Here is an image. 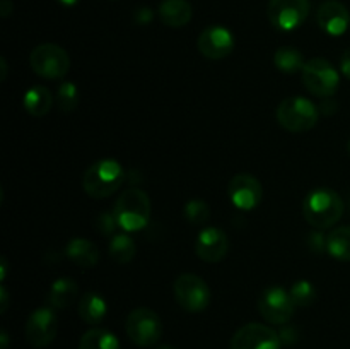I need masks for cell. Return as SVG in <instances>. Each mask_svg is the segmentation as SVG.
Masks as SVG:
<instances>
[{
    "label": "cell",
    "instance_id": "obj_23",
    "mask_svg": "<svg viewBox=\"0 0 350 349\" xmlns=\"http://www.w3.org/2000/svg\"><path fill=\"white\" fill-rule=\"evenodd\" d=\"M79 349H122L120 341L113 332L94 327L85 332L79 341Z\"/></svg>",
    "mask_w": 350,
    "mask_h": 349
},
{
    "label": "cell",
    "instance_id": "obj_18",
    "mask_svg": "<svg viewBox=\"0 0 350 349\" xmlns=\"http://www.w3.org/2000/svg\"><path fill=\"white\" fill-rule=\"evenodd\" d=\"M108 313V303L101 294L88 291L79 301V317L89 325H99Z\"/></svg>",
    "mask_w": 350,
    "mask_h": 349
},
{
    "label": "cell",
    "instance_id": "obj_4",
    "mask_svg": "<svg viewBox=\"0 0 350 349\" xmlns=\"http://www.w3.org/2000/svg\"><path fill=\"white\" fill-rule=\"evenodd\" d=\"M318 106L308 98L293 96L284 99L277 108V122L282 129L293 133H303L318 123Z\"/></svg>",
    "mask_w": 350,
    "mask_h": 349
},
{
    "label": "cell",
    "instance_id": "obj_17",
    "mask_svg": "<svg viewBox=\"0 0 350 349\" xmlns=\"http://www.w3.org/2000/svg\"><path fill=\"white\" fill-rule=\"evenodd\" d=\"M159 17L166 26L183 27L193 17V9L188 0H164L159 5Z\"/></svg>",
    "mask_w": 350,
    "mask_h": 349
},
{
    "label": "cell",
    "instance_id": "obj_16",
    "mask_svg": "<svg viewBox=\"0 0 350 349\" xmlns=\"http://www.w3.org/2000/svg\"><path fill=\"white\" fill-rule=\"evenodd\" d=\"M317 23L330 36H340L350 26L347 5L338 0H325L317 10Z\"/></svg>",
    "mask_w": 350,
    "mask_h": 349
},
{
    "label": "cell",
    "instance_id": "obj_9",
    "mask_svg": "<svg viewBox=\"0 0 350 349\" xmlns=\"http://www.w3.org/2000/svg\"><path fill=\"white\" fill-rule=\"evenodd\" d=\"M311 10L310 0H270L269 19L277 29L294 31L303 26Z\"/></svg>",
    "mask_w": 350,
    "mask_h": 349
},
{
    "label": "cell",
    "instance_id": "obj_26",
    "mask_svg": "<svg viewBox=\"0 0 350 349\" xmlns=\"http://www.w3.org/2000/svg\"><path fill=\"white\" fill-rule=\"evenodd\" d=\"M289 294H291V298H293V301L296 307H308V305L313 303L314 298H317L314 286L306 279L294 283L293 286H291Z\"/></svg>",
    "mask_w": 350,
    "mask_h": 349
},
{
    "label": "cell",
    "instance_id": "obj_14",
    "mask_svg": "<svg viewBox=\"0 0 350 349\" xmlns=\"http://www.w3.org/2000/svg\"><path fill=\"white\" fill-rule=\"evenodd\" d=\"M198 51L208 60H222L234 50V36L224 26L205 27L198 36Z\"/></svg>",
    "mask_w": 350,
    "mask_h": 349
},
{
    "label": "cell",
    "instance_id": "obj_24",
    "mask_svg": "<svg viewBox=\"0 0 350 349\" xmlns=\"http://www.w3.org/2000/svg\"><path fill=\"white\" fill-rule=\"evenodd\" d=\"M273 64L280 72L296 74L299 70L303 72L306 62H304L303 53L296 47H280L273 55Z\"/></svg>",
    "mask_w": 350,
    "mask_h": 349
},
{
    "label": "cell",
    "instance_id": "obj_10",
    "mask_svg": "<svg viewBox=\"0 0 350 349\" xmlns=\"http://www.w3.org/2000/svg\"><path fill=\"white\" fill-rule=\"evenodd\" d=\"M294 308H296V305H294L289 291H286L284 287L270 286L260 294L258 310L269 324H287L293 318Z\"/></svg>",
    "mask_w": 350,
    "mask_h": 349
},
{
    "label": "cell",
    "instance_id": "obj_36",
    "mask_svg": "<svg viewBox=\"0 0 350 349\" xmlns=\"http://www.w3.org/2000/svg\"><path fill=\"white\" fill-rule=\"evenodd\" d=\"M347 151H349V154H350V139H349V144H347Z\"/></svg>",
    "mask_w": 350,
    "mask_h": 349
},
{
    "label": "cell",
    "instance_id": "obj_15",
    "mask_svg": "<svg viewBox=\"0 0 350 349\" xmlns=\"http://www.w3.org/2000/svg\"><path fill=\"white\" fill-rule=\"evenodd\" d=\"M229 240L222 229L208 226L198 233L195 240V253L200 257L204 262L217 263L228 255Z\"/></svg>",
    "mask_w": 350,
    "mask_h": 349
},
{
    "label": "cell",
    "instance_id": "obj_33",
    "mask_svg": "<svg viewBox=\"0 0 350 349\" xmlns=\"http://www.w3.org/2000/svg\"><path fill=\"white\" fill-rule=\"evenodd\" d=\"M58 2H60L62 5H65V7H74V5H77L81 0H58Z\"/></svg>",
    "mask_w": 350,
    "mask_h": 349
},
{
    "label": "cell",
    "instance_id": "obj_7",
    "mask_svg": "<svg viewBox=\"0 0 350 349\" xmlns=\"http://www.w3.org/2000/svg\"><path fill=\"white\" fill-rule=\"evenodd\" d=\"M303 84L314 96L330 98L337 92L340 75L337 68L325 58H311L303 68Z\"/></svg>",
    "mask_w": 350,
    "mask_h": 349
},
{
    "label": "cell",
    "instance_id": "obj_30",
    "mask_svg": "<svg viewBox=\"0 0 350 349\" xmlns=\"http://www.w3.org/2000/svg\"><path fill=\"white\" fill-rule=\"evenodd\" d=\"M340 70L350 81V48H347V50L344 51V55L340 57Z\"/></svg>",
    "mask_w": 350,
    "mask_h": 349
},
{
    "label": "cell",
    "instance_id": "obj_35",
    "mask_svg": "<svg viewBox=\"0 0 350 349\" xmlns=\"http://www.w3.org/2000/svg\"><path fill=\"white\" fill-rule=\"evenodd\" d=\"M157 349H176V348H173V346H170V344H163V346H159Z\"/></svg>",
    "mask_w": 350,
    "mask_h": 349
},
{
    "label": "cell",
    "instance_id": "obj_27",
    "mask_svg": "<svg viewBox=\"0 0 350 349\" xmlns=\"http://www.w3.org/2000/svg\"><path fill=\"white\" fill-rule=\"evenodd\" d=\"M79 99H81V96H79L77 86L68 81L62 82L57 92V101L62 112H72V109H75V106L79 105Z\"/></svg>",
    "mask_w": 350,
    "mask_h": 349
},
{
    "label": "cell",
    "instance_id": "obj_21",
    "mask_svg": "<svg viewBox=\"0 0 350 349\" xmlns=\"http://www.w3.org/2000/svg\"><path fill=\"white\" fill-rule=\"evenodd\" d=\"M79 287L72 277H58L48 293V305L51 308H65L74 303L77 298Z\"/></svg>",
    "mask_w": 350,
    "mask_h": 349
},
{
    "label": "cell",
    "instance_id": "obj_6",
    "mask_svg": "<svg viewBox=\"0 0 350 349\" xmlns=\"http://www.w3.org/2000/svg\"><path fill=\"white\" fill-rule=\"evenodd\" d=\"M125 328L130 341L140 348L156 346L163 335V322H161L159 315L146 307L130 311L126 317Z\"/></svg>",
    "mask_w": 350,
    "mask_h": 349
},
{
    "label": "cell",
    "instance_id": "obj_32",
    "mask_svg": "<svg viewBox=\"0 0 350 349\" xmlns=\"http://www.w3.org/2000/svg\"><path fill=\"white\" fill-rule=\"evenodd\" d=\"M12 9L14 7L10 5V0H2V3H0V14H2V17H9Z\"/></svg>",
    "mask_w": 350,
    "mask_h": 349
},
{
    "label": "cell",
    "instance_id": "obj_11",
    "mask_svg": "<svg viewBox=\"0 0 350 349\" xmlns=\"http://www.w3.org/2000/svg\"><path fill=\"white\" fill-rule=\"evenodd\" d=\"M280 344L279 332L256 322L243 325L231 339V349H280Z\"/></svg>",
    "mask_w": 350,
    "mask_h": 349
},
{
    "label": "cell",
    "instance_id": "obj_29",
    "mask_svg": "<svg viewBox=\"0 0 350 349\" xmlns=\"http://www.w3.org/2000/svg\"><path fill=\"white\" fill-rule=\"evenodd\" d=\"M96 226H98L103 235H113V231L120 228L113 212H103L98 218V221H96Z\"/></svg>",
    "mask_w": 350,
    "mask_h": 349
},
{
    "label": "cell",
    "instance_id": "obj_2",
    "mask_svg": "<svg viewBox=\"0 0 350 349\" xmlns=\"http://www.w3.org/2000/svg\"><path fill=\"white\" fill-rule=\"evenodd\" d=\"M125 180V170L113 157L98 159L85 170L82 188L92 198H106L115 194Z\"/></svg>",
    "mask_w": 350,
    "mask_h": 349
},
{
    "label": "cell",
    "instance_id": "obj_8",
    "mask_svg": "<svg viewBox=\"0 0 350 349\" xmlns=\"http://www.w3.org/2000/svg\"><path fill=\"white\" fill-rule=\"evenodd\" d=\"M173 293L178 305L188 313H200L211 303V289L202 277L185 272L174 281Z\"/></svg>",
    "mask_w": 350,
    "mask_h": 349
},
{
    "label": "cell",
    "instance_id": "obj_34",
    "mask_svg": "<svg viewBox=\"0 0 350 349\" xmlns=\"http://www.w3.org/2000/svg\"><path fill=\"white\" fill-rule=\"evenodd\" d=\"M7 348V334L5 332H2V349Z\"/></svg>",
    "mask_w": 350,
    "mask_h": 349
},
{
    "label": "cell",
    "instance_id": "obj_31",
    "mask_svg": "<svg viewBox=\"0 0 350 349\" xmlns=\"http://www.w3.org/2000/svg\"><path fill=\"white\" fill-rule=\"evenodd\" d=\"M137 17H139L140 23H149V21L152 19V12H150L149 9H140L139 12H137Z\"/></svg>",
    "mask_w": 350,
    "mask_h": 349
},
{
    "label": "cell",
    "instance_id": "obj_3",
    "mask_svg": "<svg viewBox=\"0 0 350 349\" xmlns=\"http://www.w3.org/2000/svg\"><path fill=\"white\" fill-rule=\"evenodd\" d=\"M150 198L140 188H126L118 201L115 202L113 214H115L116 222L125 231H140L149 224L150 219Z\"/></svg>",
    "mask_w": 350,
    "mask_h": 349
},
{
    "label": "cell",
    "instance_id": "obj_5",
    "mask_svg": "<svg viewBox=\"0 0 350 349\" xmlns=\"http://www.w3.org/2000/svg\"><path fill=\"white\" fill-rule=\"evenodd\" d=\"M29 65L36 75L43 79H62L70 68V57L62 47L55 43L38 44L29 55Z\"/></svg>",
    "mask_w": 350,
    "mask_h": 349
},
{
    "label": "cell",
    "instance_id": "obj_1",
    "mask_svg": "<svg viewBox=\"0 0 350 349\" xmlns=\"http://www.w3.org/2000/svg\"><path fill=\"white\" fill-rule=\"evenodd\" d=\"M304 219L317 229L337 224L344 214V201L335 190L320 187L311 190L303 202Z\"/></svg>",
    "mask_w": 350,
    "mask_h": 349
},
{
    "label": "cell",
    "instance_id": "obj_22",
    "mask_svg": "<svg viewBox=\"0 0 350 349\" xmlns=\"http://www.w3.org/2000/svg\"><path fill=\"white\" fill-rule=\"evenodd\" d=\"M325 248L335 260L350 262V226L332 229L325 240Z\"/></svg>",
    "mask_w": 350,
    "mask_h": 349
},
{
    "label": "cell",
    "instance_id": "obj_12",
    "mask_svg": "<svg viewBox=\"0 0 350 349\" xmlns=\"http://www.w3.org/2000/svg\"><path fill=\"white\" fill-rule=\"evenodd\" d=\"M58 318L53 308H36L26 322V339L33 348H46L57 337Z\"/></svg>",
    "mask_w": 350,
    "mask_h": 349
},
{
    "label": "cell",
    "instance_id": "obj_28",
    "mask_svg": "<svg viewBox=\"0 0 350 349\" xmlns=\"http://www.w3.org/2000/svg\"><path fill=\"white\" fill-rule=\"evenodd\" d=\"M185 218L191 224H204L211 218V207H208L207 202L200 201V198L188 201L187 205H185Z\"/></svg>",
    "mask_w": 350,
    "mask_h": 349
},
{
    "label": "cell",
    "instance_id": "obj_20",
    "mask_svg": "<svg viewBox=\"0 0 350 349\" xmlns=\"http://www.w3.org/2000/svg\"><path fill=\"white\" fill-rule=\"evenodd\" d=\"M24 108L31 116H44L53 106V94L44 86H33L24 94Z\"/></svg>",
    "mask_w": 350,
    "mask_h": 349
},
{
    "label": "cell",
    "instance_id": "obj_25",
    "mask_svg": "<svg viewBox=\"0 0 350 349\" xmlns=\"http://www.w3.org/2000/svg\"><path fill=\"white\" fill-rule=\"evenodd\" d=\"M137 253V245L129 235L125 233H118L111 238L109 243V257L118 263H129L132 262L133 257Z\"/></svg>",
    "mask_w": 350,
    "mask_h": 349
},
{
    "label": "cell",
    "instance_id": "obj_19",
    "mask_svg": "<svg viewBox=\"0 0 350 349\" xmlns=\"http://www.w3.org/2000/svg\"><path fill=\"white\" fill-rule=\"evenodd\" d=\"M65 253H67V257L75 266L84 267V269H91L99 260V252L96 248V245L91 240L85 238L70 240L67 248H65Z\"/></svg>",
    "mask_w": 350,
    "mask_h": 349
},
{
    "label": "cell",
    "instance_id": "obj_13",
    "mask_svg": "<svg viewBox=\"0 0 350 349\" xmlns=\"http://www.w3.org/2000/svg\"><path fill=\"white\" fill-rule=\"evenodd\" d=\"M262 183L250 173H239L229 181V201L239 211H252L262 202Z\"/></svg>",
    "mask_w": 350,
    "mask_h": 349
}]
</instances>
